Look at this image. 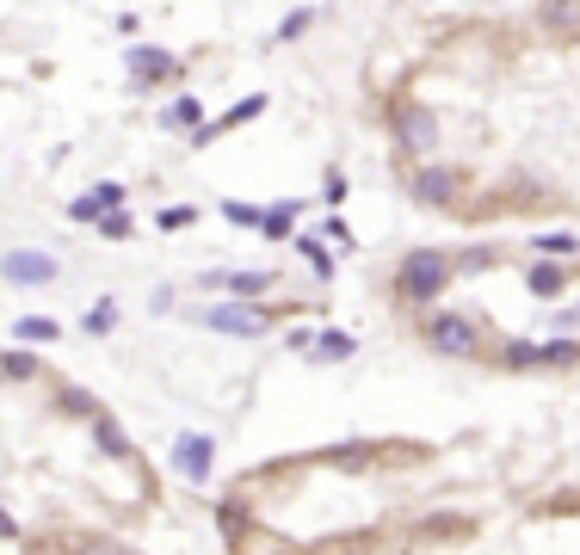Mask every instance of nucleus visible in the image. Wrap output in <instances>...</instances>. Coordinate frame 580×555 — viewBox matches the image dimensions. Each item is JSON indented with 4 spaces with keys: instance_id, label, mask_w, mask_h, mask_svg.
Returning <instances> with one entry per match:
<instances>
[{
    "instance_id": "nucleus-25",
    "label": "nucleus",
    "mask_w": 580,
    "mask_h": 555,
    "mask_svg": "<svg viewBox=\"0 0 580 555\" xmlns=\"http://www.w3.org/2000/svg\"><path fill=\"white\" fill-rule=\"evenodd\" d=\"M297 253L309 259V272H315V278H334V253H328V241H321V235H303Z\"/></svg>"
},
{
    "instance_id": "nucleus-4",
    "label": "nucleus",
    "mask_w": 580,
    "mask_h": 555,
    "mask_svg": "<svg viewBox=\"0 0 580 555\" xmlns=\"http://www.w3.org/2000/svg\"><path fill=\"white\" fill-rule=\"evenodd\" d=\"M463 167H445V161H414V173H408V198L420 204V210H457L463 204Z\"/></svg>"
},
{
    "instance_id": "nucleus-16",
    "label": "nucleus",
    "mask_w": 580,
    "mask_h": 555,
    "mask_svg": "<svg viewBox=\"0 0 580 555\" xmlns=\"http://www.w3.org/2000/svg\"><path fill=\"white\" fill-rule=\"evenodd\" d=\"M482 358H494L500 370H537V340H494Z\"/></svg>"
},
{
    "instance_id": "nucleus-32",
    "label": "nucleus",
    "mask_w": 580,
    "mask_h": 555,
    "mask_svg": "<svg viewBox=\"0 0 580 555\" xmlns=\"http://www.w3.org/2000/svg\"><path fill=\"white\" fill-rule=\"evenodd\" d=\"M321 241H328V247H340V253H352V229L340 222V210L328 216V235H321Z\"/></svg>"
},
{
    "instance_id": "nucleus-27",
    "label": "nucleus",
    "mask_w": 580,
    "mask_h": 555,
    "mask_svg": "<svg viewBox=\"0 0 580 555\" xmlns=\"http://www.w3.org/2000/svg\"><path fill=\"white\" fill-rule=\"evenodd\" d=\"M500 259H506L500 247H469V253H457V272H494Z\"/></svg>"
},
{
    "instance_id": "nucleus-5",
    "label": "nucleus",
    "mask_w": 580,
    "mask_h": 555,
    "mask_svg": "<svg viewBox=\"0 0 580 555\" xmlns=\"http://www.w3.org/2000/svg\"><path fill=\"white\" fill-rule=\"evenodd\" d=\"M124 68H130V81H136L142 93H155V87H167V81H179V74H186V62H179L173 50H161V44H130V50H124Z\"/></svg>"
},
{
    "instance_id": "nucleus-17",
    "label": "nucleus",
    "mask_w": 580,
    "mask_h": 555,
    "mask_svg": "<svg viewBox=\"0 0 580 555\" xmlns=\"http://www.w3.org/2000/svg\"><path fill=\"white\" fill-rule=\"evenodd\" d=\"M161 124H167V130H186V136H192L198 124H210V118H204V99H198V93H179V99L161 111Z\"/></svg>"
},
{
    "instance_id": "nucleus-22",
    "label": "nucleus",
    "mask_w": 580,
    "mask_h": 555,
    "mask_svg": "<svg viewBox=\"0 0 580 555\" xmlns=\"http://www.w3.org/2000/svg\"><path fill=\"white\" fill-rule=\"evenodd\" d=\"M56 414H68V420H93L99 401H93L87 389H75V383H62V389H56Z\"/></svg>"
},
{
    "instance_id": "nucleus-28",
    "label": "nucleus",
    "mask_w": 580,
    "mask_h": 555,
    "mask_svg": "<svg viewBox=\"0 0 580 555\" xmlns=\"http://www.w3.org/2000/svg\"><path fill=\"white\" fill-rule=\"evenodd\" d=\"M352 198V185H346V173L340 167H328V179H321V204H328V210H340Z\"/></svg>"
},
{
    "instance_id": "nucleus-33",
    "label": "nucleus",
    "mask_w": 580,
    "mask_h": 555,
    "mask_svg": "<svg viewBox=\"0 0 580 555\" xmlns=\"http://www.w3.org/2000/svg\"><path fill=\"white\" fill-rule=\"evenodd\" d=\"M112 321H118V309H112V303H99V309H87V333H112Z\"/></svg>"
},
{
    "instance_id": "nucleus-24",
    "label": "nucleus",
    "mask_w": 580,
    "mask_h": 555,
    "mask_svg": "<svg viewBox=\"0 0 580 555\" xmlns=\"http://www.w3.org/2000/svg\"><path fill=\"white\" fill-rule=\"evenodd\" d=\"M297 216H303V204H290V198H284V204H272V210H266V222H260V229H266L272 241H284L290 229H297Z\"/></svg>"
},
{
    "instance_id": "nucleus-1",
    "label": "nucleus",
    "mask_w": 580,
    "mask_h": 555,
    "mask_svg": "<svg viewBox=\"0 0 580 555\" xmlns=\"http://www.w3.org/2000/svg\"><path fill=\"white\" fill-rule=\"evenodd\" d=\"M457 278V253L451 247H408L402 259H395V272H389V296H395V309H439V296L451 290Z\"/></svg>"
},
{
    "instance_id": "nucleus-13",
    "label": "nucleus",
    "mask_w": 580,
    "mask_h": 555,
    "mask_svg": "<svg viewBox=\"0 0 580 555\" xmlns=\"http://www.w3.org/2000/svg\"><path fill=\"white\" fill-rule=\"evenodd\" d=\"M124 198H130V192H124L118 179H99L93 192H81L75 204H68V216H75V222H99L105 210H124Z\"/></svg>"
},
{
    "instance_id": "nucleus-12",
    "label": "nucleus",
    "mask_w": 580,
    "mask_h": 555,
    "mask_svg": "<svg viewBox=\"0 0 580 555\" xmlns=\"http://www.w3.org/2000/svg\"><path fill=\"white\" fill-rule=\"evenodd\" d=\"M537 25L556 44H580V0H537Z\"/></svg>"
},
{
    "instance_id": "nucleus-7",
    "label": "nucleus",
    "mask_w": 580,
    "mask_h": 555,
    "mask_svg": "<svg viewBox=\"0 0 580 555\" xmlns=\"http://www.w3.org/2000/svg\"><path fill=\"white\" fill-rule=\"evenodd\" d=\"M210 463H216V438H210V432H179V438H173V469H179V481L204 488V481H210Z\"/></svg>"
},
{
    "instance_id": "nucleus-11",
    "label": "nucleus",
    "mask_w": 580,
    "mask_h": 555,
    "mask_svg": "<svg viewBox=\"0 0 580 555\" xmlns=\"http://www.w3.org/2000/svg\"><path fill=\"white\" fill-rule=\"evenodd\" d=\"M87 432H93V451H99V457H112V463H136V444H130V432H124L118 414H105V407H99V414L87 420Z\"/></svg>"
},
{
    "instance_id": "nucleus-3",
    "label": "nucleus",
    "mask_w": 580,
    "mask_h": 555,
    "mask_svg": "<svg viewBox=\"0 0 580 555\" xmlns=\"http://www.w3.org/2000/svg\"><path fill=\"white\" fill-rule=\"evenodd\" d=\"M420 346L426 352H439V358H482L488 340H482V327L457 315V309H426L420 315Z\"/></svg>"
},
{
    "instance_id": "nucleus-37",
    "label": "nucleus",
    "mask_w": 580,
    "mask_h": 555,
    "mask_svg": "<svg viewBox=\"0 0 580 555\" xmlns=\"http://www.w3.org/2000/svg\"><path fill=\"white\" fill-rule=\"evenodd\" d=\"M574 327H580V303H574Z\"/></svg>"
},
{
    "instance_id": "nucleus-10",
    "label": "nucleus",
    "mask_w": 580,
    "mask_h": 555,
    "mask_svg": "<svg viewBox=\"0 0 580 555\" xmlns=\"http://www.w3.org/2000/svg\"><path fill=\"white\" fill-rule=\"evenodd\" d=\"M266 105H272L266 93H253V99H241V105H229V111H223V118H210V124H198V130H192V148H210L216 136H229V130H241V124H253V118H266Z\"/></svg>"
},
{
    "instance_id": "nucleus-35",
    "label": "nucleus",
    "mask_w": 580,
    "mask_h": 555,
    "mask_svg": "<svg viewBox=\"0 0 580 555\" xmlns=\"http://www.w3.org/2000/svg\"><path fill=\"white\" fill-rule=\"evenodd\" d=\"M75 555H124V549H118V543H105V537H93V543H81Z\"/></svg>"
},
{
    "instance_id": "nucleus-31",
    "label": "nucleus",
    "mask_w": 580,
    "mask_h": 555,
    "mask_svg": "<svg viewBox=\"0 0 580 555\" xmlns=\"http://www.w3.org/2000/svg\"><path fill=\"white\" fill-rule=\"evenodd\" d=\"M309 25H315V7H297V13H290V19L278 25V44H290V37H303Z\"/></svg>"
},
{
    "instance_id": "nucleus-20",
    "label": "nucleus",
    "mask_w": 580,
    "mask_h": 555,
    "mask_svg": "<svg viewBox=\"0 0 580 555\" xmlns=\"http://www.w3.org/2000/svg\"><path fill=\"white\" fill-rule=\"evenodd\" d=\"M278 284V272H229V284L223 290H235L241 296V303H260V296Z\"/></svg>"
},
{
    "instance_id": "nucleus-38",
    "label": "nucleus",
    "mask_w": 580,
    "mask_h": 555,
    "mask_svg": "<svg viewBox=\"0 0 580 555\" xmlns=\"http://www.w3.org/2000/svg\"><path fill=\"white\" fill-rule=\"evenodd\" d=\"M124 555H136V549H124Z\"/></svg>"
},
{
    "instance_id": "nucleus-34",
    "label": "nucleus",
    "mask_w": 580,
    "mask_h": 555,
    "mask_svg": "<svg viewBox=\"0 0 580 555\" xmlns=\"http://www.w3.org/2000/svg\"><path fill=\"white\" fill-rule=\"evenodd\" d=\"M284 346H290V352H309V346H315V333H309V327H290V340H284Z\"/></svg>"
},
{
    "instance_id": "nucleus-14",
    "label": "nucleus",
    "mask_w": 580,
    "mask_h": 555,
    "mask_svg": "<svg viewBox=\"0 0 580 555\" xmlns=\"http://www.w3.org/2000/svg\"><path fill=\"white\" fill-rule=\"evenodd\" d=\"M531 259H580V229H537Z\"/></svg>"
},
{
    "instance_id": "nucleus-21",
    "label": "nucleus",
    "mask_w": 580,
    "mask_h": 555,
    "mask_svg": "<svg viewBox=\"0 0 580 555\" xmlns=\"http://www.w3.org/2000/svg\"><path fill=\"white\" fill-rule=\"evenodd\" d=\"M216 525H223V537L241 549V531H247V500H241V488H235L223 506H216Z\"/></svg>"
},
{
    "instance_id": "nucleus-26",
    "label": "nucleus",
    "mask_w": 580,
    "mask_h": 555,
    "mask_svg": "<svg viewBox=\"0 0 580 555\" xmlns=\"http://www.w3.org/2000/svg\"><path fill=\"white\" fill-rule=\"evenodd\" d=\"M93 229H99L105 241H130V235H136V222H130V210H105Z\"/></svg>"
},
{
    "instance_id": "nucleus-36",
    "label": "nucleus",
    "mask_w": 580,
    "mask_h": 555,
    "mask_svg": "<svg viewBox=\"0 0 580 555\" xmlns=\"http://www.w3.org/2000/svg\"><path fill=\"white\" fill-rule=\"evenodd\" d=\"M0 537H7V543H19V518H13V512H0Z\"/></svg>"
},
{
    "instance_id": "nucleus-23",
    "label": "nucleus",
    "mask_w": 580,
    "mask_h": 555,
    "mask_svg": "<svg viewBox=\"0 0 580 555\" xmlns=\"http://www.w3.org/2000/svg\"><path fill=\"white\" fill-rule=\"evenodd\" d=\"M13 333H19V340H31V346H38V340H44V346H56V340H62V327H56L50 315H19V321H13Z\"/></svg>"
},
{
    "instance_id": "nucleus-29",
    "label": "nucleus",
    "mask_w": 580,
    "mask_h": 555,
    "mask_svg": "<svg viewBox=\"0 0 580 555\" xmlns=\"http://www.w3.org/2000/svg\"><path fill=\"white\" fill-rule=\"evenodd\" d=\"M223 216H229V222H241V229H260V222H266V210H260V204H241V198H229V204H223Z\"/></svg>"
},
{
    "instance_id": "nucleus-19",
    "label": "nucleus",
    "mask_w": 580,
    "mask_h": 555,
    "mask_svg": "<svg viewBox=\"0 0 580 555\" xmlns=\"http://www.w3.org/2000/svg\"><path fill=\"white\" fill-rule=\"evenodd\" d=\"M358 352V340L346 327H328V333H315V346H309V358H321V364H346Z\"/></svg>"
},
{
    "instance_id": "nucleus-2",
    "label": "nucleus",
    "mask_w": 580,
    "mask_h": 555,
    "mask_svg": "<svg viewBox=\"0 0 580 555\" xmlns=\"http://www.w3.org/2000/svg\"><path fill=\"white\" fill-rule=\"evenodd\" d=\"M383 118H389V142L402 148L408 161H432V155H439L445 124H439V111H432L426 99H408V93H402V99H389Z\"/></svg>"
},
{
    "instance_id": "nucleus-6",
    "label": "nucleus",
    "mask_w": 580,
    "mask_h": 555,
    "mask_svg": "<svg viewBox=\"0 0 580 555\" xmlns=\"http://www.w3.org/2000/svg\"><path fill=\"white\" fill-rule=\"evenodd\" d=\"M284 309H260V303H223V309H204L198 321L210 333H235V340H260V333L278 321Z\"/></svg>"
},
{
    "instance_id": "nucleus-30",
    "label": "nucleus",
    "mask_w": 580,
    "mask_h": 555,
    "mask_svg": "<svg viewBox=\"0 0 580 555\" xmlns=\"http://www.w3.org/2000/svg\"><path fill=\"white\" fill-rule=\"evenodd\" d=\"M155 222H161V229H192V222H198V204H167Z\"/></svg>"
},
{
    "instance_id": "nucleus-9",
    "label": "nucleus",
    "mask_w": 580,
    "mask_h": 555,
    "mask_svg": "<svg viewBox=\"0 0 580 555\" xmlns=\"http://www.w3.org/2000/svg\"><path fill=\"white\" fill-rule=\"evenodd\" d=\"M574 278H580L574 259H531V266H525V290L537 296V303H556V296H562Z\"/></svg>"
},
{
    "instance_id": "nucleus-15",
    "label": "nucleus",
    "mask_w": 580,
    "mask_h": 555,
    "mask_svg": "<svg viewBox=\"0 0 580 555\" xmlns=\"http://www.w3.org/2000/svg\"><path fill=\"white\" fill-rule=\"evenodd\" d=\"M537 370H580V340H568V333L537 340Z\"/></svg>"
},
{
    "instance_id": "nucleus-18",
    "label": "nucleus",
    "mask_w": 580,
    "mask_h": 555,
    "mask_svg": "<svg viewBox=\"0 0 580 555\" xmlns=\"http://www.w3.org/2000/svg\"><path fill=\"white\" fill-rule=\"evenodd\" d=\"M0 383H44L38 352H0Z\"/></svg>"
},
{
    "instance_id": "nucleus-8",
    "label": "nucleus",
    "mask_w": 580,
    "mask_h": 555,
    "mask_svg": "<svg viewBox=\"0 0 580 555\" xmlns=\"http://www.w3.org/2000/svg\"><path fill=\"white\" fill-rule=\"evenodd\" d=\"M62 266H56V253H38V247H13V253H0V284H50Z\"/></svg>"
}]
</instances>
